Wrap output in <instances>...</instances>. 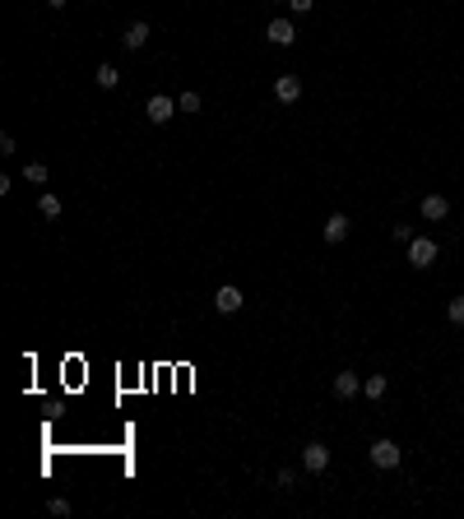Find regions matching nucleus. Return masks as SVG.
Returning <instances> with one entry per match:
<instances>
[{
	"mask_svg": "<svg viewBox=\"0 0 464 519\" xmlns=\"http://www.w3.org/2000/svg\"><path fill=\"white\" fill-rule=\"evenodd\" d=\"M46 510H51V515H70V501H65V496H51V505H46Z\"/></svg>",
	"mask_w": 464,
	"mask_h": 519,
	"instance_id": "20",
	"label": "nucleus"
},
{
	"mask_svg": "<svg viewBox=\"0 0 464 519\" xmlns=\"http://www.w3.org/2000/svg\"><path fill=\"white\" fill-rule=\"evenodd\" d=\"M144 42H149V24H144V19L125 24V33H121V46H125V51H139Z\"/></svg>",
	"mask_w": 464,
	"mask_h": 519,
	"instance_id": "8",
	"label": "nucleus"
},
{
	"mask_svg": "<svg viewBox=\"0 0 464 519\" xmlns=\"http://www.w3.org/2000/svg\"><path fill=\"white\" fill-rule=\"evenodd\" d=\"M265 37H269V42H274V46H293V42H297V28H293V19H274V24L265 28Z\"/></svg>",
	"mask_w": 464,
	"mask_h": 519,
	"instance_id": "7",
	"label": "nucleus"
},
{
	"mask_svg": "<svg viewBox=\"0 0 464 519\" xmlns=\"http://www.w3.org/2000/svg\"><path fill=\"white\" fill-rule=\"evenodd\" d=\"M386 390H390V381H386V376H381V371L362 381V394H367V399H386Z\"/></svg>",
	"mask_w": 464,
	"mask_h": 519,
	"instance_id": "12",
	"label": "nucleus"
},
{
	"mask_svg": "<svg viewBox=\"0 0 464 519\" xmlns=\"http://www.w3.org/2000/svg\"><path fill=\"white\" fill-rule=\"evenodd\" d=\"M93 79H98V89H116V84H121V70H116V65H98Z\"/></svg>",
	"mask_w": 464,
	"mask_h": 519,
	"instance_id": "13",
	"label": "nucleus"
},
{
	"mask_svg": "<svg viewBox=\"0 0 464 519\" xmlns=\"http://www.w3.org/2000/svg\"><path fill=\"white\" fill-rule=\"evenodd\" d=\"M242 288H232V283H223V288L214 292V311H223V316H232V311H242Z\"/></svg>",
	"mask_w": 464,
	"mask_h": 519,
	"instance_id": "5",
	"label": "nucleus"
},
{
	"mask_svg": "<svg viewBox=\"0 0 464 519\" xmlns=\"http://www.w3.org/2000/svg\"><path fill=\"white\" fill-rule=\"evenodd\" d=\"M302 468H307V473H325V468H330V445L311 441L307 450H302Z\"/></svg>",
	"mask_w": 464,
	"mask_h": 519,
	"instance_id": "3",
	"label": "nucleus"
},
{
	"mask_svg": "<svg viewBox=\"0 0 464 519\" xmlns=\"http://www.w3.org/2000/svg\"><path fill=\"white\" fill-rule=\"evenodd\" d=\"M288 10H293V15H311V10H316V0H288Z\"/></svg>",
	"mask_w": 464,
	"mask_h": 519,
	"instance_id": "19",
	"label": "nucleus"
},
{
	"mask_svg": "<svg viewBox=\"0 0 464 519\" xmlns=\"http://www.w3.org/2000/svg\"><path fill=\"white\" fill-rule=\"evenodd\" d=\"M177 107H181L186 116H195V111H200V93H181V102H177Z\"/></svg>",
	"mask_w": 464,
	"mask_h": 519,
	"instance_id": "16",
	"label": "nucleus"
},
{
	"mask_svg": "<svg viewBox=\"0 0 464 519\" xmlns=\"http://www.w3.org/2000/svg\"><path fill=\"white\" fill-rule=\"evenodd\" d=\"M144 116H149L154 125H163V121H172V116H177V102H172L168 93H154V98L144 102Z\"/></svg>",
	"mask_w": 464,
	"mask_h": 519,
	"instance_id": "2",
	"label": "nucleus"
},
{
	"mask_svg": "<svg viewBox=\"0 0 464 519\" xmlns=\"http://www.w3.org/2000/svg\"><path fill=\"white\" fill-rule=\"evenodd\" d=\"M357 390H362V376H357V371H339V376H334V399H353Z\"/></svg>",
	"mask_w": 464,
	"mask_h": 519,
	"instance_id": "10",
	"label": "nucleus"
},
{
	"mask_svg": "<svg viewBox=\"0 0 464 519\" xmlns=\"http://www.w3.org/2000/svg\"><path fill=\"white\" fill-rule=\"evenodd\" d=\"M390 237H395L400 246H409V242H413V228H409V223H395V228H390Z\"/></svg>",
	"mask_w": 464,
	"mask_h": 519,
	"instance_id": "17",
	"label": "nucleus"
},
{
	"mask_svg": "<svg viewBox=\"0 0 464 519\" xmlns=\"http://www.w3.org/2000/svg\"><path fill=\"white\" fill-rule=\"evenodd\" d=\"M371 464H376V468H400V445L395 441H376L371 445Z\"/></svg>",
	"mask_w": 464,
	"mask_h": 519,
	"instance_id": "6",
	"label": "nucleus"
},
{
	"mask_svg": "<svg viewBox=\"0 0 464 519\" xmlns=\"http://www.w3.org/2000/svg\"><path fill=\"white\" fill-rule=\"evenodd\" d=\"M46 5H51V10H65V0H46Z\"/></svg>",
	"mask_w": 464,
	"mask_h": 519,
	"instance_id": "21",
	"label": "nucleus"
},
{
	"mask_svg": "<svg viewBox=\"0 0 464 519\" xmlns=\"http://www.w3.org/2000/svg\"><path fill=\"white\" fill-rule=\"evenodd\" d=\"M446 316H450V325H464V297H455V302L446 306Z\"/></svg>",
	"mask_w": 464,
	"mask_h": 519,
	"instance_id": "18",
	"label": "nucleus"
},
{
	"mask_svg": "<svg viewBox=\"0 0 464 519\" xmlns=\"http://www.w3.org/2000/svg\"><path fill=\"white\" fill-rule=\"evenodd\" d=\"M418 209H422V218H427V223H441V218L450 214V199H446V195H427Z\"/></svg>",
	"mask_w": 464,
	"mask_h": 519,
	"instance_id": "9",
	"label": "nucleus"
},
{
	"mask_svg": "<svg viewBox=\"0 0 464 519\" xmlns=\"http://www.w3.org/2000/svg\"><path fill=\"white\" fill-rule=\"evenodd\" d=\"M409 264H413V269L436 264V242L432 237H413V242H409Z\"/></svg>",
	"mask_w": 464,
	"mask_h": 519,
	"instance_id": "1",
	"label": "nucleus"
},
{
	"mask_svg": "<svg viewBox=\"0 0 464 519\" xmlns=\"http://www.w3.org/2000/svg\"><path fill=\"white\" fill-rule=\"evenodd\" d=\"M343 237H348V218H343V214H330V218H325V242L339 246Z\"/></svg>",
	"mask_w": 464,
	"mask_h": 519,
	"instance_id": "11",
	"label": "nucleus"
},
{
	"mask_svg": "<svg viewBox=\"0 0 464 519\" xmlns=\"http://www.w3.org/2000/svg\"><path fill=\"white\" fill-rule=\"evenodd\" d=\"M37 209H42V218H61V199H56V195H42V199H37Z\"/></svg>",
	"mask_w": 464,
	"mask_h": 519,
	"instance_id": "14",
	"label": "nucleus"
},
{
	"mask_svg": "<svg viewBox=\"0 0 464 519\" xmlns=\"http://www.w3.org/2000/svg\"><path fill=\"white\" fill-rule=\"evenodd\" d=\"M274 98L283 102V107H293L297 98H302V79H297V75H278L274 79Z\"/></svg>",
	"mask_w": 464,
	"mask_h": 519,
	"instance_id": "4",
	"label": "nucleus"
},
{
	"mask_svg": "<svg viewBox=\"0 0 464 519\" xmlns=\"http://www.w3.org/2000/svg\"><path fill=\"white\" fill-rule=\"evenodd\" d=\"M24 181L42 185V181H46V163H28V167H24Z\"/></svg>",
	"mask_w": 464,
	"mask_h": 519,
	"instance_id": "15",
	"label": "nucleus"
}]
</instances>
